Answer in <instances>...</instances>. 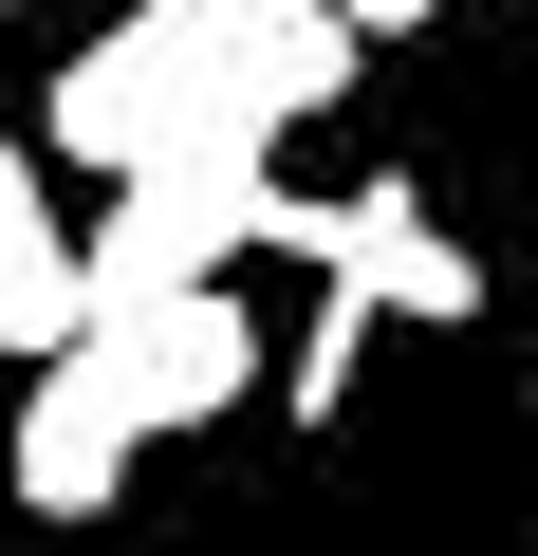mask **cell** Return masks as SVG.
I'll use <instances>...</instances> for the list:
<instances>
[{
    "label": "cell",
    "instance_id": "cell-8",
    "mask_svg": "<svg viewBox=\"0 0 538 556\" xmlns=\"http://www.w3.org/2000/svg\"><path fill=\"white\" fill-rule=\"evenodd\" d=\"M0 204H38V149H20V130H0Z\"/></svg>",
    "mask_w": 538,
    "mask_h": 556
},
{
    "label": "cell",
    "instance_id": "cell-5",
    "mask_svg": "<svg viewBox=\"0 0 538 556\" xmlns=\"http://www.w3.org/2000/svg\"><path fill=\"white\" fill-rule=\"evenodd\" d=\"M112 353H130V390H149V427H223L241 390H260V316L223 298V278H186V298H130V316H93Z\"/></svg>",
    "mask_w": 538,
    "mask_h": 556
},
{
    "label": "cell",
    "instance_id": "cell-1",
    "mask_svg": "<svg viewBox=\"0 0 538 556\" xmlns=\"http://www.w3.org/2000/svg\"><path fill=\"white\" fill-rule=\"evenodd\" d=\"M335 0H130L93 56H57V167H149L167 130H316L353 93Z\"/></svg>",
    "mask_w": 538,
    "mask_h": 556
},
{
    "label": "cell",
    "instance_id": "cell-4",
    "mask_svg": "<svg viewBox=\"0 0 538 556\" xmlns=\"http://www.w3.org/2000/svg\"><path fill=\"white\" fill-rule=\"evenodd\" d=\"M149 445H167V427H149L130 353H112V334H75V353L38 371V408H20V445H0V482H20L38 519H93V501H112Z\"/></svg>",
    "mask_w": 538,
    "mask_h": 556
},
{
    "label": "cell",
    "instance_id": "cell-2",
    "mask_svg": "<svg viewBox=\"0 0 538 556\" xmlns=\"http://www.w3.org/2000/svg\"><path fill=\"white\" fill-rule=\"evenodd\" d=\"M279 241V130H167L149 167H112V223H93V316L130 298H186V278Z\"/></svg>",
    "mask_w": 538,
    "mask_h": 556
},
{
    "label": "cell",
    "instance_id": "cell-6",
    "mask_svg": "<svg viewBox=\"0 0 538 556\" xmlns=\"http://www.w3.org/2000/svg\"><path fill=\"white\" fill-rule=\"evenodd\" d=\"M93 334V241L57 223V186L38 204H0V353H20V371H57Z\"/></svg>",
    "mask_w": 538,
    "mask_h": 556
},
{
    "label": "cell",
    "instance_id": "cell-3",
    "mask_svg": "<svg viewBox=\"0 0 538 556\" xmlns=\"http://www.w3.org/2000/svg\"><path fill=\"white\" fill-rule=\"evenodd\" d=\"M260 260H316L335 298H372V316H483V260H464L409 186H353V204L279 186V241H260Z\"/></svg>",
    "mask_w": 538,
    "mask_h": 556
},
{
    "label": "cell",
    "instance_id": "cell-9",
    "mask_svg": "<svg viewBox=\"0 0 538 556\" xmlns=\"http://www.w3.org/2000/svg\"><path fill=\"white\" fill-rule=\"evenodd\" d=\"M0 20H20V0H0Z\"/></svg>",
    "mask_w": 538,
    "mask_h": 556
},
{
    "label": "cell",
    "instance_id": "cell-7",
    "mask_svg": "<svg viewBox=\"0 0 538 556\" xmlns=\"http://www.w3.org/2000/svg\"><path fill=\"white\" fill-rule=\"evenodd\" d=\"M335 20H353V38L390 56V38H427V20H446V0H335Z\"/></svg>",
    "mask_w": 538,
    "mask_h": 556
}]
</instances>
